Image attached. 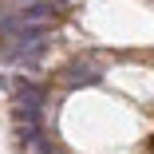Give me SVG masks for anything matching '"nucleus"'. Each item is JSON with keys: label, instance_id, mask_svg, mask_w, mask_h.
<instances>
[{"label": "nucleus", "instance_id": "1", "mask_svg": "<svg viewBox=\"0 0 154 154\" xmlns=\"http://www.w3.org/2000/svg\"><path fill=\"white\" fill-rule=\"evenodd\" d=\"M12 127H16V142H20V146H32V142L40 138V107L16 103V111H12Z\"/></svg>", "mask_w": 154, "mask_h": 154}, {"label": "nucleus", "instance_id": "5", "mask_svg": "<svg viewBox=\"0 0 154 154\" xmlns=\"http://www.w3.org/2000/svg\"><path fill=\"white\" fill-rule=\"evenodd\" d=\"M40 154H59V146H55V142H44V146H40Z\"/></svg>", "mask_w": 154, "mask_h": 154}, {"label": "nucleus", "instance_id": "3", "mask_svg": "<svg viewBox=\"0 0 154 154\" xmlns=\"http://www.w3.org/2000/svg\"><path fill=\"white\" fill-rule=\"evenodd\" d=\"M20 24H55V0H40L20 12Z\"/></svg>", "mask_w": 154, "mask_h": 154}, {"label": "nucleus", "instance_id": "4", "mask_svg": "<svg viewBox=\"0 0 154 154\" xmlns=\"http://www.w3.org/2000/svg\"><path fill=\"white\" fill-rule=\"evenodd\" d=\"M99 83V71L95 67H83V63H71L67 67V87H91Z\"/></svg>", "mask_w": 154, "mask_h": 154}, {"label": "nucleus", "instance_id": "2", "mask_svg": "<svg viewBox=\"0 0 154 154\" xmlns=\"http://www.w3.org/2000/svg\"><path fill=\"white\" fill-rule=\"evenodd\" d=\"M12 91H16V103H28V107H44V87L32 83V79H12Z\"/></svg>", "mask_w": 154, "mask_h": 154}]
</instances>
